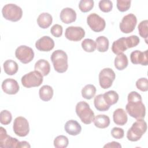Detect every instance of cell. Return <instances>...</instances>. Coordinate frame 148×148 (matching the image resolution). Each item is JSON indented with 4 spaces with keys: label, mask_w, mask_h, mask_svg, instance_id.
<instances>
[{
    "label": "cell",
    "mask_w": 148,
    "mask_h": 148,
    "mask_svg": "<svg viewBox=\"0 0 148 148\" xmlns=\"http://www.w3.org/2000/svg\"><path fill=\"white\" fill-rule=\"evenodd\" d=\"M127 100L125 109L130 116L136 120L143 119L146 114V108L141 95L136 91H131L128 95Z\"/></svg>",
    "instance_id": "cell-1"
},
{
    "label": "cell",
    "mask_w": 148,
    "mask_h": 148,
    "mask_svg": "<svg viewBox=\"0 0 148 148\" xmlns=\"http://www.w3.org/2000/svg\"><path fill=\"white\" fill-rule=\"evenodd\" d=\"M139 38L136 35H131L128 37H122L113 42L112 46V51L116 55L123 53L127 49L136 46L139 43Z\"/></svg>",
    "instance_id": "cell-2"
},
{
    "label": "cell",
    "mask_w": 148,
    "mask_h": 148,
    "mask_svg": "<svg viewBox=\"0 0 148 148\" xmlns=\"http://www.w3.org/2000/svg\"><path fill=\"white\" fill-rule=\"evenodd\" d=\"M50 59L53 63L54 70L58 73L66 72L68 68L67 54L62 50H57L53 51Z\"/></svg>",
    "instance_id": "cell-3"
},
{
    "label": "cell",
    "mask_w": 148,
    "mask_h": 148,
    "mask_svg": "<svg viewBox=\"0 0 148 148\" xmlns=\"http://www.w3.org/2000/svg\"><path fill=\"white\" fill-rule=\"evenodd\" d=\"M147 123L143 119H138L134 122L127 133V139L131 142L139 140L146 132Z\"/></svg>",
    "instance_id": "cell-4"
},
{
    "label": "cell",
    "mask_w": 148,
    "mask_h": 148,
    "mask_svg": "<svg viewBox=\"0 0 148 148\" xmlns=\"http://www.w3.org/2000/svg\"><path fill=\"white\" fill-rule=\"evenodd\" d=\"M75 111L82 122L85 124H91L95 117L89 104L85 101L79 102L76 105Z\"/></svg>",
    "instance_id": "cell-5"
},
{
    "label": "cell",
    "mask_w": 148,
    "mask_h": 148,
    "mask_svg": "<svg viewBox=\"0 0 148 148\" xmlns=\"http://www.w3.org/2000/svg\"><path fill=\"white\" fill-rule=\"evenodd\" d=\"M2 14L6 20L16 22L21 18L23 10L20 6L16 4L8 3L3 7Z\"/></svg>",
    "instance_id": "cell-6"
},
{
    "label": "cell",
    "mask_w": 148,
    "mask_h": 148,
    "mask_svg": "<svg viewBox=\"0 0 148 148\" xmlns=\"http://www.w3.org/2000/svg\"><path fill=\"white\" fill-rule=\"evenodd\" d=\"M43 80V76L36 71H31L24 75L21 79L22 85L26 88L38 87Z\"/></svg>",
    "instance_id": "cell-7"
},
{
    "label": "cell",
    "mask_w": 148,
    "mask_h": 148,
    "mask_svg": "<svg viewBox=\"0 0 148 148\" xmlns=\"http://www.w3.org/2000/svg\"><path fill=\"white\" fill-rule=\"evenodd\" d=\"M116 78V74L112 69L105 68L102 69L99 73V83L103 89L110 87Z\"/></svg>",
    "instance_id": "cell-8"
},
{
    "label": "cell",
    "mask_w": 148,
    "mask_h": 148,
    "mask_svg": "<svg viewBox=\"0 0 148 148\" xmlns=\"http://www.w3.org/2000/svg\"><path fill=\"white\" fill-rule=\"evenodd\" d=\"M13 130L14 134L20 137L27 136L29 132V127L28 120L24 117H16L13 122Z\"/></svg>",
    "instance_id": "cell-9"
},
{
    "label": "cell",
    "mask_w": 148,
    "mask_h": 148,
    "mask_svg": "<svg viewBox=\"0 0 148 148\" xmlns=\"http://www.w3.org/2000/svg\"><path fill=\"white\" fill-rule=\"evenodd\" d=\"M0 147L2 148H21V142L15 138L9 136L6 130L0 128Z\"/></svg>",
    "instance_id": "cell-10"
},
{
    "label": "cell",
    "mask_w": 148,
    "mask_h": 148,
    "mask_svg": "<svg viewBox=\"0 0 148 148\" xmlns=\"http://www.w3.org/2000/svg\"><path fill=\"white\" fill-rule=\"evenodd\" d=\"M16 57L23 64L30 62L34 58V52L32 48L25 45L18 46L15 51Z\"/></svg>",
    "instance_id": "cell-11"
},
{
    "label": "cell",
    "mask_w": 148,
    "mask_h": 148,
    "mask_svg": "<svg viewBox=\"0 0 148 148\" xmlns=\"http://www.w3.org/2000/svg\"><path fill=\"white\" fill-rule=\"evenodd\" d=\"M137 23V18L135 15L132 13L124 16L119 24L121 31L124 34L132 32L135 28Z\"/></svg>",
    "instance_id": "cell-12"
},
{
    "label": "cell",
    "mask_w": 148,
    "mask_h": 148,
    "mask_svg": "<svg viewBox=\"0 0 148 148\" xmlns=\"http://www.w3.org/2000/svg\"><path fill=\"white\" fill-rule=\"evenodd\" d=\"M87 23L91 29L96 32L102 31L106 26L105 20L96 13H91L87 17Z\"/></svg>",
    "instance_id": "cell-13"
},
{
    "label": "cell",
    "mask_w": 148,
    "mask_h": 148,
    "mask_svg": "<svg viewBox=\"0 0 148 148\" xmlns=\"http://www.w3.org/2000/svg\"><path fill=\"white\" fill-rule=\"evenodd\" d=\"M85 36V31L81 27L70 26L66 28L65 32V36L71 41H80Z\"/></svg>",
    "instance_id": "cell-14"
},
{
    "label": "cell",
    "mask_w": 148,
    "mask_h": 148,
    "mask_svg": "<svg viewBox=\"0 0 148 148\" xmlns=\"http://www.w3.org/2000/svg\"><path fill=\"white\" fill-rule=\"evenodd\" d=\"M54 42L49 36H43L35 42L36 48L41 51H49L54 47Z\"/></svg>",
    "instance_id": "cell-15"
},
{
    "label": "cell",
    "mask_w": 148,
    "mask_h": 148,
    "mask_svg": "<svg viewBox=\"0 0 148 148\" xmlns=\"http://www.w3.org/2000/svg\"><path fill=\"white\" fill-rule=\"evenodd\" d=\"M2 89L7 94L14 95L18 92L20 87L17 82L11 78L5 79L2 83Z\"/></svg>",
    "instance_id": "cell-16"
},
{
    "label": "cell",
    "mask_w": 148,
    "mask_h": 148,
    "mask_svg": "<svg viewBox=\"0 0 148 148\" xmlns=\"http://www.w3.org/2000/svg\"><path fill=\"white\" fill-rule=\"evenodd\" d=\"M147 50L142 52L140 50H135L130 54V60L134 64H141L146 66L148 65Z\"/></svg>",
    "instance_id": "cell-17"
},
{
    "label": "cell",
    "mask_w": 148,
    "mask_h": 148,
    "mask_svg": "<svg viewBox=\"0 0 148 148\" xmlns=\"http://www.w3.org/2000/svg\"><path fill=\"white\" fill-rule=\"evenodd\" d=\"M60 17L64 23L66 24H71L75 21L76 19V13L71 8H65L61 11Z\"/></svg>",
    "instance_id": "cell-18"
},
{
    "label": "cell",
    "mask_w": 148,
    "mask_h": 148,
    "mask_svg": "<svg viewBox=\"0 0 148 148\" xmlns=\"http://www.w3.org/2000/svg\"><path fill=\"white\" fill-rule=\"evenodd\" d=\"M64 129L66 133L72 136L77 135L82 131L80 124L74 120H70L66 121L64 125Z\"/></svg>",
    "instance_id": "cell-19"
},
{
    "label": "cell",
    "mask_w": 148,
    "mask_h": 148,
    "mask_svg": "<svg viewBox=\"0 0 148 148\" xmlns=\"http://www.w3.org/2000/svg\"><path fill=\"white\" fill-rule=\"evenodd\" d=\"M113 119L114 123L118 125H125L128 120L126 112L122 108L116 109L113 114Z\"/></svg>",
    "instance_id": "cell-20"
},
{
    "label": "cell",
    "mask_w": 148,
    "mask_h": 148,
    "mask_svg": "<svg viewBox=\"0 0 148 148\" xmlns=\"http://www.w3.org/2000/svg\"><path fill=\"white\" fill-rule=\"evenodd\" d=\"M34 69L35 71L40 73L43 76H47L50 71V65L47 60L40 59L36 62Z\"/></svg>",
    "instance_id": "cell-21"
},
{
    "label": "cell",
    "mask_w": 148,
    "mask_h": 148,
    "mask_svg": "<svg viewBox=\"0 0 148 148\" xmlns=\"http://www.w3.org/2000/svg\"><path fill=\"white\" fill-rule=\"evenodd\" d=\"M53 17L49 13L44 12L40 14L37 18V23L38 25L43 28L46 29L50 26L52 24Z\"/></svg>",
    "instance_id": "cell-22"
},
{
    "label": "cell",
    "mask_w": 148,
    "mask_h": 148,
    "mask_svg": "<svg viewBox=\"0 0 148 148\" xmlns=\"http://www.w3.org/2000/svg\"><path fill=\"white\" fill-rule=\"evenodd\" d=\"M93 123L95 127L99 128H105L108 127L110 123L109 117L105 114H98L94 117Z\"/></svg>",
    "instance_id": "cell-23"
},
{
    "label": "cell",
    "mask_w": 148,
    "mask_h": 148,
    "mask_svg": "<svg viewBox=\"0 0 148 148\" xmlns=\"http://www.w3.org/2000/svg\"><path fill=\"white\" fill-rule=\"evenodd\" d=\"M53 89L49 85H44L39 90V95L40 99L43 101H50L53 96Z\"/></svg>",
    "instance_id": "cell-24"
},
{
    "label": "cell",
    "mask_w": 148,
    "mask_h": 148,
    "mask_svg": "<svg viewBox=\"0 0 148 148\" xmlns=\"http://www.w3.org/2000/svg\"><path fill=\"white\" fill-rule=\"evenodd\" d=\"M3 66L4 72L8 75H13L16 74L18 69L17 63L12 60H8L5 61Z\"/></svg>",
    "instance_id": "cell-25"
},
{
    "label": "cell",
    "mask_w": 148,
    "mask_h": 148,
    "mask_svg": "<svg viewBox=\"0 0 148 148\" xmlns=\"http://www.w3.org/2000/svg\"><path fill=\"white\" fill-rule=\"evenodd\" d=\"M114 66L119 71L124 69L128 65V60L127 56L124 53L117 55L114 58Z\"/></svg>",
    "instance_id": "cell-26"
},
{
    "label": "cell",
    "mask_w": 148,
    "mask_h": 148,
    "mask_svg": "<svg viewBox=\"0 0 148 148\" xmlns=\"http://www.w3.org/2000/svg\"><path fill=\"white\" fill-rule=\"evenodd\" d=\"M94 103L95 108L98 111L105 112L110 108V106H109L105 102L103 94H99L97 95L94 98Z\"/></svg>",
    "instance_id": "cell-27"
},
{
    "label": "cell",
    "mask_w": 148,
    "mask_h": 148,
    "mask_svg": "<svg viewBox=\"0 0 148 148\" xmlns=\"http://www.w3.org/2000/svg\"><path fill=\"white\" fill-rule=\"evenodd\" d=\"M96 49L99 52H105L109 49V42L108 39L104 36H99L95 40Z\"/></svg>",
    "instance_id": "cell-28"
},
{
    "label": "cell",
    "mask_w": 148,
    "mask_h": 148,
    "mask_svg": "<svg viewBox=\"0 0 148 148\" xmlns=\"http://www.w3.org/2000/svg\"><path fill=\"white\" fill-rule=\"evenodd\" d=\"M103 98L109 106L116 103L119 100V94L114 90H110L103 94Z\"/></svg>",
    "instance_id": "cell-29"
},
{
    "label": "cell",
    "mask_w": 148,
    "mask_h": 148,
    "mask_svg": "<svg viewBox=\"0 0 148 148\" xmlns=\"http://www.w3.org/2000/svg\"><path fill=\"white\" fill-rule=\"evenodd\" d=\"M97 89L95 87L91 84L86 85L82 90L81 93L82 97L86 99H91L92 98L96 93Z\"/></svg>",
    "instance_id": "cell-30"
},
{
    "label": "cell",
    "mask_w": 148,
    "mask_h": 148,
    "mask_svg": "<svg viewBox=\"0 0 148 148\" xmlns=\"http://www.w3.org/2000/svg\"><path fill=\"white\" fill-rule=\"evenodd\" d=\"M81 45L83 49L86 52H94L96 49L95 42L91 39L87 38L84 39Z\"/></svg>",
    "instance_id": "cell-31"
},
{
    "label": "cell",
    "mask_w": 148,
    "mask_h": 148,
    "mask_svg": "<svg viewBox=\"0 0 148 148\" xmlns=\"http://www.w3.org/2000/svg\"><path fill=\"white\" fill-rule=\"evenodd\" d=\"M54 146L56 148H65L69 143L68 139L64 135L57 136L54 140Z\"/></svg>",
    "instance_id": "cell-32"
},
{
    "label": "cell",
    "mask_w": 148,
    "mask_h": 148,
    "mask_svg": "<svg viewBox=\"0 0 148 148\" xmlns=\"http://www.w3.org/2000/svg\"><path fill=\"white\" fill-rule=\"evenodd\" d=\"M138 31L140 36L145 39L147 43V39L148 35V20H145L142 21L138 25Z\"/></svg>",
    "instance_id": "cell-33"
},
{
    "label": "cell",
    "mask_w": 148,
    "mask_h": 148,
    "mask_svg": "<svg viewBox=\"0 0 148 148\" xmlns=\"http://www.w3.org/2000/svg\"><path fill=\"white\" fill-rule=\"evenodd\" d=\"M94 2L92 0H82L79 2V8L83 13L90 11L94 7Z\"/></svg>",
    "instance_id": "cell-34"
},
{
    "label": "cell",
    "mask_w": 148,
    "mask_h": 148,
    "mask_svg": "<svg viewBox=\"0 0 148 148\" xmlns=\"http://www.w3.org/2000/svg\"><path fill=\"white\" fill-rule=\"evenodd\" d=\"M12 120V113L7 110H3L0 113V122L3 125H8L10 123Z\"/></svg>",
    "instance_id": "cell-35"
},
{
    "label": "cell",
    "mask_w": 148,
    "mask_h": 148,
    "mask_svg": "<svg viewBox=\"0 0 148 148\" xmlns=\"http://www.w3.org/2000/svg\"><path fill=\"white\" fill-rule=\"evenodd\" d=\"M99 8L101 11L105 13L109 12L113 8V3L109 0H102L99 2Z\"/></svg>",
    "instance_id": "cell-36"
},
{
    "label": "cell",
    "mask_w": 148,
    "mask_h": 148,
    "mask_svg": "<svg viewBox=\"0 0 148 148\" xmlns=\"http://www.w3.org/2000/svg\"><path fill=\"white\" fill-rule=\"evenodd\" d=\"M136 87L142 91H147L148 90V80L146 77H142L136 82Z\"/></svg>",
    "instance_id": "cell-37"
},
{
    "label": "cell",
    "mask_w": 148,
    "mask_h": 148,
    "mask_svg": "<svg viewBox=\"0 0 148 148\" xmlns=\"http://www.w3.org/2000/svg\"><path fill=\"white\" fill-rule=\"evenodd\" d=\"M131 1L117 0V8L118 10L121 12H124L128 10L131 6Z\"/></svg>",
    "instance_id": "cell-38"
},
{
    "label": "cell",
    "mask_w": 148,
    "mask_h": 148,
    "mask_svg": "<svg viewBox=\"0 0 148 148\" xmlns=\"http://www.w3.org/2000/svg\"><path fill=\"white\" fill-rule=\"evenodd\" d=\"M62 27L60 24H54L50 29L51 34L56 38L60 37L62 34Z\"/></svg>",
    "instance_id": "cell-39"
},
{
    "label": "cell",
    "mask_w": 148,
    "mask_h": 148,
    "mask_svg": "<svg viewBox=\"0 0 148 148\" xmlns=\"http://www.w3.org/2000/svg\"><path fill=\"white\" fill-rule=\"evenodd\" d=\"M112 136L116 139H120L124 137V131L123 128L119 127H114L111 131Z\"/></svg>",
    "instance_id": "cell-40"
},
{
    "label": "cell",
    "mask_w": 148,
    "mask_h": 148,
    "mask_svg": "<svg viewBox=\"0 0 148 148\" xmlns=\"http://www.w3.org/2000/svg\"><path fill=\"white\" fill-rule=\"evenodd\" d=\"M103 147H111V148H121V145L117 142H115V141H112L111 142H109L107 144H106L105 145H104Z\"/></svg>",
    "instance_id": "cell-41"
},
{
    "label": "cell",
    "mask_w": 148,
    "mask_h": 148,
    "mask_svg": "<svg viewBox=\"0 0 148 148\" xmlns=\"http://www.w3.org/2000/svg\"><path fill=\"white\" fill-rule=\"evenodd\" d=\"M21 147H31V146L28 142L21 141Z\"/></svg>",
    "instance_id": "cell-42"
}]
</instances>
